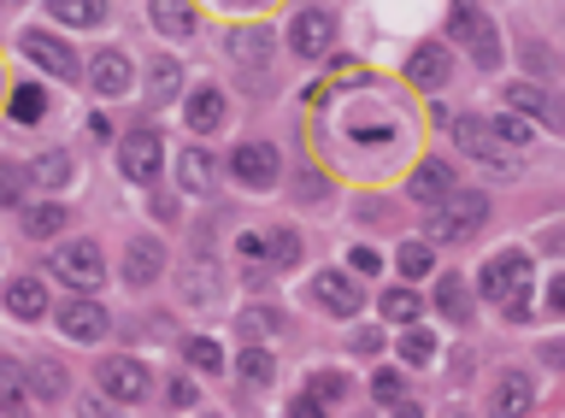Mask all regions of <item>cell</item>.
<instances>
[{
  "label": "cell",
  "mask_w": 565,
  "mask_h": 418,
  "mask_svg": "<svg viewBox=\"0 0 565 418\" xmlns=\"http://www.w3.org/2000/svg\"><path fill=\"white\" fill-rule=\"evenodd\" d=\"M0 412H24V365L0 354Z\"/></svg>",
  "instance_id": "cell-25"
},
{
  "label": "cell",
  "mask_w": 565,
  "mask_h": 418,
  "mask_svg": "<svg viewBox=\"0 0 565 418\" xmlns=\"http://www.w3.org/2000/svg\"><path fill=\"white\" fill-rule=\"evenodd\" d=\"M236 372H242L247 383H271L277 365H271V354H265V347H242V354H236Z\"/></svg>",
  "instance_id": "cell-30"
},
{
  "label": "cell",
  "mask_w": 565,
  "mask_h": 418,
  "mask_svg": "<svg viewBox=\"0 0 565 418\" xmlns=\"http://www.w3.org/2000/svg\"><path fill=\"white\" fill-rule=\"evenodd\" d=\"M330 42H335V19L330 12H295V24H289V47L300 60H324L330 54Z\"/></svg>",
  "instance_id": "cell-6"
},
{
  "label": "cell",
  "mask_w": 565,
  "mask_h": 418,
  "mask_svg": "<svg viewBox=\"0 0 565 418\" xmlns=\"http://www.w3.org/2000/svg\"><path fill=\"white\" fill-rule=\"evenodd\" d=\"M88 83H95L100 95H130V60H124V54H95Z\"/></svg>",
  "instance_id": "cell-17"
},
{
  "label": "cell",
  "mask_w": 565,
  "mask_h": 418,
  "mask_svg": "<svg viewBox=\"0 0 565 418\" xmlns=\"http://www.w3.org/2000/svg\"><path fill=\"white\" fill-rule=\"evenodd\" d=\"M448 77H454V60H448V47H441V42H424V47H413V60H406V83H413V89L436 95Z\"/></svg>",
  "instance_id": "cell-9"
},
{
  "label": "cell",
  "mask_w": 565,
  "mask_h": 418,
  "mask_svg": "<svg viewBox=\"0 0 565 418\" xmlns=\"http://www.w3.org/2000/svg\"><path fill=\"white\" fill-rule=\"evenodd\" d=\"M183 301L218 307V266H212V259H194V266L183 271Z\"/></svg>",
  "instance_id": "cell-19"
},
{
  "label": "cell",
  "mask_w": 565,
  "mask_h": 418,
  "mask_svg": "<svg viewBox=\"0 0 565 418\" xmlns=\"http://www.w3.org/2000/svg\"><path fill=\"white\" fill-rule=\"evenodd\" d=\"M65 218H71V213H65V206H60V201H42V206H24V231H30L35 242H42V236H60V231H65Z\"/></svg>",
  "instance_id": "cell-24"
},
{
  "label": "cell",
  "mask_w": 565,
  "mask_h": 418,
  "mask_svg": "<svg viewBox=\"0 0 565 418\" xmlns=\"http://www.w3.org/2000/svg\"><path fill=\"white\" fill-rule=\"evenodd\" d=\"M454 136H459V148H466L471 160H483L494 171V178H519V153L524 148H512L489 118H454Z\"/></svg>",
  "instance_id": "cell-2"
},
{
  "label": "cell",
  "mask_w": 565,
  "mask_h": 418,
  "mask_svg": "<svg viewBox=\"0 0 565 418\" xmlns=\"http://www.w3.org/2000/svg\"><path fill=\"white\" fill-rule=\"evenodd\" d=\"M24 54L42 65V72H53V77H77V54L60 42V36H42V30H24Z\"/></svg>",
  "instance_id": "cell-13"
},
{
  "label": "cell",
  "mask_w": 565,
  "mask_h": 418,
  "mask_svg": "<svg viewBox=\"0 0 565 418\" xmlns=\"http://www.w3.org/2000/svg\"><path fill=\"white\" fill-rule=\"evenodd\" d=\"M348 266H353V271H365V277H377V266H383V259L371 254V248H353V254H348Z\"/></svg>",
  "instance_id": "cell-43"
},
{
  "label": "cell",
  "mask_w": 565,
  "mask_h": 418,
  "mask_svg": "<svg viewBox=\"0 0 565 418\" xmlns=\"http://www.w3.org/2000/svg\"><path fill=\"white\" fill-rule=\"evenodd\" d=\"M277 319H271V312H265V307H254V312H247V330H254V336H265V330H271Z\"/></svg>",
  "instance_id": "cell-45"
},
{
  "label": "cell",
  "mask_w": 565,
  "mask_h": 418,
  "mask_svg": "<svg viewBox=\"0 0 565 418\" xmlns=\"http://www.w3.org/2000/svg\"><path fill=\"white\" fill-rule=\"evenodd\" d=\"M189 365H194V372H224L218 342H212V336H194V342H189Z\"/></svg>",
  "instance_id": "cell-35"
},
{
  "label": "cell",
  "mask_w": 565,
  "mask_h": 418,
  "mask_svg": "<svg viewBox=\"0 0 565 418\" xmlns=\"http://www.w3.org/2000/svg\"><path fill=\"white\" fill-rule=\"evenodd\" d=\"M30 389L42 395V400H60V395H65V372H60L53 360H42V365L30 372Z\"/></svg>",
  "instance_id": "cell-33"
},
{
  "label": "cell",
  "mask_w": 565,
  "mask_h": 418,
  "mask_svg": "<svg viewBox=\"0 0 565 418\" xmlns=\"http://www.w3.org/2000/svg\"><path fill=\"white\" fill-rule=\"evenodd\" d=\"M24 201V165L0 160V206H18Z\"/></svg>",
  "instance_id": "cell-36"
},
{
  "label": "cell",
  "mask_w": 565,
  "mask_h": 418,
  "mask_svg": "<svg viewBox=\"0 0 565 418\" xmlns=\"http://www.w3.org/2000/svg\"><path fill=\"white\" fill-rule=\"evenodd\" d=\"M418 312H424V307H418V294H413V289H388V294H383V319H395V324H413Z\"/></svg>",
  "instance_id": "cell-31"
},
{
  "label": "cell",
  "mask_w": 565,
  "mask_h": 418,
  "mask_svg": "<svg viewBox=\"0 0 565 418\" xmlns=\"http://www.w3.org/2000/svg\"><path fill=\"white\" fill-rule=\"evenodd\" d=\"M148 365L130 360V354H118V360H100V389L113 395V400H141L148 395Z\"/></svg>",
  "instance_id": "cell-7"
},
{
  "label": "cell",
  "mask_w": 565,
  "mask_h": 418,
  "mask_svg": "<svg viewBox=\"0 0 565 418\" xmlns=\"http://www.w3.org/2000/svg\"><path fill=\"white\" fill-rule=\"evenodd\" d=\"M371 395H377V400H401V377L395 372H377V377H371Z\"/></svg>",
  "instance_id": "cell-41"
},
{
  "label": "cell",
  "mask_w": 565,
  "mask_h": 418,
  "mask_svg": "<svg viewBox=\"0 0 565 418\" xmlns=\"http://www.w3.org/2000/svg\"><path fill=\"white\" fill-rule=\"evenodd\" d=\"M406 189H413V201H441V195L454 189L448 160H424V165L413 171V183H406Z\"/></svg>",
  "instance_id": "cell-20"
},
{
  "label": "cell",
  "mask_w": 565,
  "mask_h": 418,
  "mask_svg": "<svg viewBox=\"0 0 565 418\" xmlns=\"http://www.w3.org/2000/svg\"><path fill=\"white\" fill-rule=\"evenodd\" d=\"M159 271H166V248H159V242H130V254H124V283L141 289V283H153Z\"/></svg>",
  "instance_id": "cell-15"
},
{
  "label": "cell",
  "mask_w": 565,
  "mask_h": 418,
  "mask_svg": "<svg viewBox=\"0 0 565 418\" xmlns=\"http://www.w3.org/2000/svg\"><path fill=\"white\" fill-rule=\"evenodd\" d=\"M53 277L71 289H100V277H106V259L95 242H65L60 254H53Z\"/></svg>",
  "instance_id": "cell-5"
},
{
  "label": "cell",
  "mask_w": 565,
  "mask_h": 418,
  "mask_svg": "<svg viewBox=\"0 0 565 418\" xmlns=\"http://www.w3.org/2000/svg\"><path fill=\"white\" fill-rule=\"evenodd\" d=\"M436 307H441V319H454V324H466L471 319V307H466V277H441L436 283Z\"/></svg>",
  "instance_id": "cell-26"
},
{
  "label": "cell",
  "mask_w": 565,
  "mask_h": 418,
  "mask_svg": "<svg viewBox=\"0 0 565 418\" xmlns=\"http://www.w3.org/2000/svg\"><path fill=\"white\" fill-rule=\"evenodd\" d=\"M454 36L471 47V60L483 65V72L501 65V42H494V24L483 19V7H477V0H454Z\"/></svg>",
  "instance_id": "cell-4"
},
{
  "label": "cell",
  "mask_w": 565,
  "mask_h": 418,
  "mask_svg": "<svg viewBox=\"0 0 565 418\" xmlns=\"http://www.w3.org/2000/svg\"><path fill=\"white\" fill-rule=\"evenodd\" d=\"M230 171H236V183H247V189H271L277 171H282V160H277V148L247 142V148L230 153Z\"/></svg>",
  "instance_id": "cell-10"
},
{
  "label": "cell",
  "mask_w": 565,
  "mask_h": 418,
  "mask_svg": "<svg viewBox=\"0 0 565 418\" xmlns=\"http://www.w3.org/2000/svg\"><path fill=\"white\" fill-rule=\"evenodd\" d=\"M148 12H153V30H166V36H194V7L189 0H148Z\"/></svg>",
  "instance_id": "cell-18"
},
{
  "label": "cell",
  "mask_w": 565,
  "mask_h": 418,
  "mask_svg": "<svg viewBox=\"0 0 565 418\" xmlns=\"http://www.w3.org/2000/svg\"><path fill=\"white\" fill-rule=\"evenodd\" d=\"M530 283H536V266H530V254H494L489 266H483V294L494 307L507 312L512 324L530 319Z\"/></svg>",
  "instance_id": "cell-1"
},
{
  "label": "cell",
  "mask_w": 565,
  "mask_h": 418,
  "mask_svg": "<svg viewBox=\"0 0 565 418\" xmlns=\"http://www.w3.org/2000/svg\"><path fill=\"white\" fill-rule=\"evenodd\" d=\"M7 312H12V319H24V324H35L47 312V289L35 283V277H12V283H7Z\"/></svg>",
  "instance_id": "cell-16"
},
{
  "label": "cell",
  "mask_w": 565,
  "mask_h": 418,
  "mask_svg": "<svg viewBox=\"0 0 565 418\" xmlns=\"http://www.w3.org/2000/svg\"><path fill=\"white\" fill-rule=\"evenodd\" d=\"M42 112V89H18V100H12V118H35Z\"/></svg>",
  "instance_id": "cell-40"
},
{
  "label": "cell",
  "mask_w": 565,
  "mask_h": 418,
  "mask_svg": "<svg viewBox=\"0 0 565 418\" xmlns=\"http://www.w3.org/2000/svg\"><path fill=\"white\" fill-rule=\"evenodd\" d=\"M530 400H536V389H530V377L507 372L501 389H494V412H530Z\"/></svg>",
  "instance_id": "cell-27"
},
{
  "label": "cell",
  "mask_w": 565,
  "mask_h": 418,
  "mask_svg": "<svg viewBox=\"0 0 565 418\" xmlns=\"http://www.w3.org/2000/svg\"><path fill=\"white\" fill-rule=\"evenodd\" d=\"M289 412H295V418H318V412H324V400L307 389V395H295V400H289Z\"/></svg>",
  "instance_id": "cell-42"
},
{
  "label": "cell",
  "mask_w": 565,
  "mask_h": 418,
  "mask_svg": "<svg viewBox=\"0 0 565 418\" xmlns=\"http://www.w3.org/2000/svg\"><path fill=\"white\" fill-rule=\"evenodd\" d=\"M118 171L130 183H153V171H159V136L153 130H130L118 142Z\"/></svg>",
  "instance_id": "cell-8"
},
{
  "label": "cell",
  "mask_w": 565,
  "mask_h": 418,
  "mask_svg": "<svg viewBox=\"0 0 565 418\" xmlns=\"http://www.w3.org/2000/svg\"><path fill=\"white\" fill-rule=\"evenodd\" d=\"M236 248L247 259H277V266H295L300 259V236L295 231H271V236H242Z\"/></svg>",
  "instance_id": "cell-14"
},
{
  "label": "cell",
  "mask_w": 565,
  "mask_h": 418,
  "mask_svg": "<svg viewBox=\"0 0 565 418\" xmlns=\"http://www.w3.org/2000/svg\"><path fill=\"white\" fill-rule=\"evenodd\" d=\"M47 12H53L60 24H71V30H95V24L106 19L100 0H47Z\"/></svg>",
  "instance_id": "cell-23"
},
{
  "label": "cell",
  "mask_w": 565,
  "mask_h": 418,
  "mask_svg": "<svg viewBox=\"0 0 565 418\" xmlns=\"http://www.w3.org/2000/svg\"><path fill=\"white\" fill-rule=\"evenodd\" d=\"M401 360L406 365H430L436 360V336H430V330H406V336H401Z\"/></svg>",
  "instance_id": "cell-32"
},
{
  "label": "cell",
  "mask_w": 565,
  "mask_h": 418,
  "mask_svg": "<svg viewBox=\"0 0 565 418\" xmlns=\"http://www.w3.org/2000/svg\"><path fill=\"white\" fill-rule=\"evenodd\" d=\"M430 266H436V259H430L424 242H401V277H424Z\"/></svg>",
  "instance_id": "cell-37"
},
{
  "label": "cell",
  "mask_w": 565,
  "mask_h": 418,
  "mask_svg": "<svg viewBox=\"0 0 565 418\" xmlns=\"http://www.w3.org/2000/svg\"><path fill=\"white\" fill-rule=\"evenodd\" d=\"M312 395H318V400H342V395H348V377H342V372H318V377H312Z\"/></svg>",
  "instance_id": "cell-38"
},
{
  "label": "cell",
  "mask_w": 565,
  "mask_h": 418,
  "mask_svg": "<svg viewBox=\"0 0 565 418\" xmlns=\"http://www.w3.org/2000/svg\"><path fill=\"white\" fill-rule=\"evenodd\" d=\"M53 319H60V330H65L71 342H100L106 330H113V319H106L100 301H65Z\"/></svg>",
  "instance_id": "cell-11"
},
{
  "label": "cell",
  "mask_w": 565,
  "mask_h": 418,
  "mask_svg": "<svg viewBox=\"0 0 565 418\" xmlns=\"http://www.w3.org/2000/svg\"><path fill=\"white\" fill-rule=\"evenodd\" d=\"M177 183H183L189 195H212V183H218V178H212V160L201 148H183V160H177Z\"/></svg>",
  "instance_id": "cell-21"
},
{
  "label": "cell",
  "mask_w": 565,
  "mask_h": 418,
  "mask_svg": "<svg viewBox=\"0 0 565 418\" xmlns=\"http://www.w3.org/2000/svg\"><path fill=\"white\" fill-rule=\"evenodd\" d=\"M171 407H194V383H189V377L171 383Z\"/></svg>",
  "instance_id": "cell-44"
},
{
  "label": "cell",
  "mask_w": 565,
  "mask_h": 418,
  "mask_svg": "<svg viewBox=\"0 0 565 418\" xmlns=\"http://www.w3.org/2000/svg\"><path fill=\"white\" fill-rule=\"evenodd\" d=\"M312 301L318 307H330L335 319H353V312H360L365 301H360V283H353V277H342V271H324L312 283Z\"/></svg>",
  "instance_id": "cell-12"
},
{
  "label": "cell",
  "mask_w": 565,
  "mask_h": 418,
  "mask_svg": "<svg viewBox=\"0 0 565 418\" xmlns=\"http://www.w3.org/2000/svg\"><path fill=\"white\" fill-rule=\"evenodd\" d=\"M171 95H177V65L153 60V100H171Z\"/></svg>",
  "instance_id": "cell-39"
},
{
  "label": "cell",
  "mask_w": 565,
  "mask_h": 418,
  "mask_svg": "<svg viewBox=\"0 0 565 418\" xmlns=\"http://www.w3.org/2000/svg\"><path fill=\"white\" fill-rule=\"evenodd\" d=\"M507 107H512V112H530V118H542L547 130H565V125H559V112L547 107V100H542L536 89H524V83H519V89H507Z\"/></svg>",
  "instance_id": "cell-28"
},
{
  "label": "cell",
  "mask_w": 565,
  "mask_h": 418,
  "mask_svg": "<svg viewBox=\"0 0 565 418\" xmlns=\"http://www.w3.org/2000/svg\"><path fill=\"white\" fill-rule=\"evenodd\" d=\"M24 178H35L42 189H65V183H71V153H42V160H35Z\"/></svg>",
  "instance_id": "cell-29"
},
{
  "label": "cell",
  "mask_w": 565,
  "mask_h": 418,
  "mask_svg": "<svg viewBox=\"0 0 565 418\" xmlns=\"http://www.w3.org/2000/svg\"><path fill=\"white\" fill-rule=\"evenodd\" d=\"M483 218H489V201L477 189H448L430 213V242H466L483 231Z\"/></svg>",
  "instance_id": "cell-3"
},
{
  "label": "cell",
  "mask_w": 565,
  "mask_h": 418,
  "mask_svg": "<svg viewBox=\"0 0 565 418\" xmlns=\"http://www.w3.org/2000/svg\"><path fill=\"white\" fill-rule=\"evenodd\" d=\"M265 47H271L265 30H236V36H230V60H265Z\"/></svg>",
  "instance_id": "cell-34"
},
{
  "label": "cell",
  "mask_w": 565,
  "mask_h": 418,
  "mask_svg": "<svg viewBox=\"0 0 565 418\" xmlns=\"http://www.w3.org/2000/svg\"><path fill=\"white\" fill-rule=\"evenodd\" d=\"M218 125H224V95H218V89H194V95H189V130L212 136Z\"/></svg>",
  "instance_id": "cell-22"
}]
</instances>
